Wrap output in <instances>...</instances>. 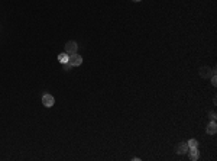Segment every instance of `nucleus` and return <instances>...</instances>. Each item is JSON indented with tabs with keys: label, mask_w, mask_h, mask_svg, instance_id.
I'll list each match as a JSON object with an SVG mask.
<instances>
[{
	"label": "nucleus",
	"mask_w": 217,
	"mask_h": 161,
	"mask_svg": "<svg viewBox=\"0 0 217 161\" xmlns=\"http://www.w3.org/2000/svg\"><path fill=\"white\" fill-rule=\"evenodd\" d=\"M132 2H141V0H132Z\"/></svg>",
	"instance_id": "ddd939ff"
},
{
	"label": "nucleus",
	"mask_w": 217,
	"mask_h": 161,
	"mask_svg": "<svg viewBox=\"0 0 217 161\" xmlns=\"http://www.w3.org/2000/svg\"><path fill=\"white\" fill-rule=\"evenodd\" d=\"M188 150H190V147L187 142H179L178 145H177V148H175V152L179 154V155H184V154L188 152Z\"/></svg>",
	"instance_id": "20e7f679"
},
{
	"label": "nucleus",
	"mask_w": 217,
	"mask_h": 161,
	"mask_svg": "<svg viewBox=\"0 0 217 161\" xmlns=\"http://www.w3.org/2000/svg\"><path fill=\"white\" fill-rule=\"evenodd\" d=\"M68 62H70L72 67H78L81 66V62H83V58H81V55H78V54H72V55H70V58H68Z\"/></svg>",
	"instance_id": "7ed1b4c3"
},
{
	"label": "nucleus",
	"mask_w": 217,
	"mask_h": 161,
	"mask_svg": "<svg viewBox=\"0 0 217 161\" xmlns=\"http://www.w3.org/2000/svg\"><path fill=\"white\" fill-rule=\"evenodd\" d=\"M217 132V125H216V121H211V122L207 125V133L208 135H214Z\"/></svg>",
	"instance_id": "423d86ee"
},
{
	"label": "nucleus",
	"mask_w": 217,
	"mask_h": 161,
	"mask_svg": "<svg viewBox=\"0 0 217 161\" xmlns=\"http://www.w3.org/2000/svg\"><path fill=\"white\" fill-rule=\"evenodd\" d=\"M187 144H188L190 148H197L198 147V141H197V139H190Z\"/></svg>",
	"instance_id": "1a4fd4ad"
},
{
	"label": "nucleus",
	"mask_w": 217,
	"mask_h": 161,
	"mask_svg": "<svg viewBox=\"0 0 217 161\" xmlns=\"http://www.w3.org/2000/svg\"><path fill=\"white\" fill-rule=\"evenodd\" d=\"M62 66H64V67H62V68H64V70H65V71L71 70V67H72V66H71V64H70V62H64Z\"/></svg>",
	"instance_id": "9d476101"
},
{
	"label": "nucleus",
	"mask_w": 217,
	"mask_h": 161,
	"mask_svg": "<svg viewBox=\"0 0 217 161\" xmlns=\"http://www.w3.org/2000/svg\"><path fill=\"white\" fill-rule=\"evenodd\" d=\"M210 118H211V121H216V112H210Z\"/></svg>",
	"instance_id": "f8f14e48"
},
{
	"label": "nucleus",
	"mask_w": 217,
	"mask_h": 161,
	"mask_svg": "<svg viewBox=\"0 0 217 161\" xmlns=\"http://www.w3.org/2000/svg\"><path fill=\"white\" fill-rule=\"evenodd\" d=\"M54 103H55V99H54V96H52V95L45 93V95L42 96V104L45 106V108H52Z\"/></svg>",
	"instance_id": "f03ea898"
},
{
	"label": "nucleus",
	"mask_w": 217,
	"mask_h": 161,
	"mask_svg": "<svg viewBox=\"0 0 217 161\" xmlns=\"http://www.w3.org/2000/svg\"><path fill=\"white\" fill-rule=\"evenodd\" d=\"M211 84L213 86H217V77H216V74H213V76H211Z\"/></svg>",
	"instance_id": "9b49d317"
},
{
	"label": "nucleus",
	"mask_w": 217,
	"mask_h": 161,
	"mask_svg": "<svg viewBox=\"0 0 217 161\" xmlns=\"http://www.w3.org/2000/svg\"><path fill=\"white\" fill-rule=\"evenodd\" d=\"M211 74H213V70L208 68V67H203V68L200 70V76L203 77V78H208Z\"/></svg>",
	"instance_id": "0eeeda50"
},
{
	"label": "nucleus",
	"mask_w": 217,
	"mask_h": 161,
	"mask_svg": "<svg viewBox=\"0 0 217 161\" xmlns=\"http://www.w3.org/2000/svg\"><path fill=\"white\" fill-rule=\"evenodd\" d=\"M187 154H188L190 160H193V161H195V160H198V158H200V152H198V147H197V148H190Z\"/></svg>",
	"instance_id": "39448f33"
},
{
	"label": "nucleus",
	"mask_w": 217,
	"mask_h": 161,
	"mask_svg": "<svg viewBox=\"0 0 217 161\" xmlns=\"http://www.w3.org/2000/svg\"><path fill=\"white\" fill-rule=\"evenodd\" d=\"M65 52L68 54V55H72V54H76L77 49H78V45H77L76 41H68V42L65 44Z\"/></svg>",
	"instance_id": "f257e3e1"
},
{
	"label": "nucleus",
	"mask_w": 217,
	"mask_h": 161,
	"mask_svg": "<svg viewBox=\"0 0 217 161\" xmlns=\"http://www.w3.org/2000/svg\"><path fill=\"white\" fill-rule=\"evenodd\" d=\"M68 58H70V55L67 52H62V54L58 55V61L61 62V64H64V62H68Z\"/></svg>",
	"instance_id": "6e6552de"
}]
</instances>
